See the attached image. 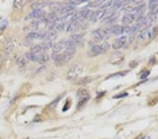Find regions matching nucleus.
Instances as JSON below:
<instances>
[{
    "mask_svg": "<svg viewBox=\"0 0 158 139\" xmlns=\"http://www.w3.org/2000/svg\"><path fill=\"white\" fill-rule=\"evenodd\" d=\"M61 97H62V96H59V97H58L57 98L55 99L54 101H52L50 104H49V106H48V109L50 110H53L54 108H55L56 107V106L58 105V102L60 101V98H61Z\"/></svg>",
    "mask_w": 158,
    "mask_h": 139,
    "instance_id": "c756f323",
    "label": "nucleus"
},
{
    "mask_svg": "<svg viewBox=\"0 0 158 139\" xmlns=\"http://www.w3.org/2000/svg\"><path fill=\"white\" fill-rule=\"evenodd\" d=\"M45 17V12L43 10H33L28 16L26 19H38Z\"/></svg>",
    "mask_w": 158,
    "mask_h": 139,
    "instance_id": "ddd939ff",
    "label": "nucleus"
},
{
    "mask_svg": "<svg viewBox=\"0 0 158 139\" xmlns=\"http://www.w3.org/2000/svg\"><path fill=\"white\" fill-rule=\"evenodd\" d=\"M92 80H93V78L92 77L86 76V77H82V78H80L79 80H77L76 82V84L80 85V86H84V85H86L88 83H90Z\"/></svg>",
    "mask_w": 158,
    "mask_h": 139,
    "instance_id": "4be33fe9",
    "label": "nucleus"
},
{
    "mask_svg": "<svg viewBox=\"0 0 158 139\" xmlns=\"http://www.w3.org/2000/svg\"><path fill=\"white\" fill-rule=\"evenodd\" d=\"M8 24V22L7 20H3L2 22H0V30H4L7 28Z\"/></svg>",
    "mask_w": 158,
    "mask_h": 139,
    "instance_id": "f704fd0d",
    "label": "nucleus"
},
{
    "mask_svg": "<svg viewBox=\"0 0 158 139\" xmlns=\"http://www.w3.org/2000/svg\"><path fill=\"white\" fill-rule=\"evenodd\" d=\"M70 40L72 41L74 44L76 45H82L83 44V37L82 34H72L70 39Z\"/></svg>",
    "mask_w": 158,
    "mask_h": 139,
    "instance_id": "dca6fc26",
    "label": "nucleus"
},
{
    "mask_svg": "<svg viewBox=\"0 0 158 139\" xmlns=\"http://www.w3.org/2000/svg\"><path fill=\"white\" fill-rule=\"evenodd\" d=\"M16 62L18 65V66L23 68L26 65V60L22 56H17L16 57Z\"/></svg>",
    "mask_w": 158,
    "mask_h": 139,
    "instance_id": "bb28decb",
    "label": "nucleus"
},
{
    "mask_svg": "<svg viewBox=\"0 0 158 139\" xmlns=\"http://www.w3.org/2000/svg\"><path fill=\"white\" fill-rule=\"evenodd\" d=\"M140 29V27L139 25H138L137 23H135L134 25H133L132 27H130V31H129V34H135L136 32H138L139 30Z\"/></svg>",
    "mask_w": 158,
    "mask_h": 139,
    "instance_id": "7c9ffc66",
    "label": "nucleus"
},
{
    "mask_svg": "<svg viewBox=\"0 0 158 139\" xmlns=\"http://www.w3.org/2000/svg\"><path fill=\"white\" fill-rule=\"evenodd\" d=\"M124 56L123 55V54L120 51H116L110 56V62L112 64H118V63H121L124 60Z\"/></svg>",
    "mask_w": 158,
    "mask_h": 139,
    "instance_id": "423d86ee",
    "label": "nucleus"
},
{
    "mask_svg": "<svg viewBox=\"0 0 158 139\" xmlns=\"http://www.w3.org/2000/svg\"><path fill=\"white\" fill-rule=\"evenodd\" d=\"M52 59L54 60L55 64L56 65V66H62V65H63V64H64L63 60H62V54L52 53Z\"/></svg>",
    "mask_w": 158,
    "mask_h": 139,
    "instance_id": "f3484780",
    "label": "nucleus"
},
{
    "mask_svg": "<svg viewBox=\"0 0 158 139\" xmlns=\"http://www.w3.org/2000/svg\"><path fill=\"white\" fill-rule=\"evenodd\" d=\"M107 32L109 34H113L114 35H121L122 34V26L118 25L110 26L106 30Z\"/></svg>",
    "mask_w": 158,
    "mask_h": 139,
    "instance_id": "4468645a",
    "label": "nucleus"
},
{
    "mask_svg": "<svg viewBox=\"0 0 158 139\" xmlns=\"http://www.w3.org/2000/svg\"><path fill=\"white\" fill-rule=\"evenodd\" d=\"M136 139H150V137L148 136H141V137H138Z\"/></svg>",
    "mask_w": 158,
    "mask_h": 139,
    "instance_id": "4c0bfd02",
    "label": "nucleus"
},
{
    "mask_svg": "<svg viewBox=\"0 0 158 139\" xmlns=\"http://www.w3.org/2000/svg\"><path fill=\"white\" fill-rule=\"evenodd\" d=\"M123 96H127V94H122V95H119V96H116V97L114 98H121V97H123Z\"/></svg>",
    "mask_w": 158,
    "mask_h": 139,
    "instance_id": "a19ab883",
    "label": "nucleus"
},
{
    "mask_svg": "<svg viewBox=\"0 0 158 139\" xmlns=\"http://www.w3.org/2000/svg\"><path fill=\"white\" fill-rule=\"evenodd\" d=\"M156 28H153L152 30H150L148 28H146L144 29L141 30L140 32L138 35V39L140 41H146L147 40L151 39L153 35H154V31Z\"/></svg>",
    "mask_w": 158,
    "mask_h": 139,
    "instance_id": "20e7f679",
    "label": "nucleus"
},
{
    "mask_svg": "<svg viewBox=\"0 0 158 139\" xmlns=\"http://www.w3.org/2000/svg\"><path fill=\"white\" fill-rule=\"evenodd\" d=\"M26 2H27L26 1H22V0L14 1V4H13V8H14L15 11H20L23 8L24 5L26 4Z\"/></svg>",
    "mask_w": 158,
    "mask_h": 139,
    "instance_id": "5701e85b",
    "label": "nucleus"
},
{
    "mask_svg": "<svg viewBox=\"0 0 158 139\" xmlns=\"http://www.w3.org/2000/svg\"><path fill=\"white\" fill-rule=\"evenodd\" d=\"M25 55H26V58L28 59V60H31V61L37 62V56H38L34 54L32 52H26Z\"/></svg>",
    "mask_w": 158,
    "mask_h": 139,
    "instance_id": "cd10ccee",
    "label": "nucleus"
},
{
    "mask_svg": "<svg viewBox=\"0 0 158 139\" xmlns=\"http://www.w3.org/2000/svg\"><path fill=\"white\" fill-rule=\"evenodd\" d=\"M129 31H130V27L128 26H122V34L121 35H125L129 34Z\"/></svg>",
    "mask_w": 158,
    "mask_h": 139,
    "instance_id": "72a5a7b5",
    "label": "nucleus"
},
{
    "mask_svg": "<svg viewBox=\"0 0 158 139\" xmlns=\"http://www.w3.org/2000/svg\"><path fill=\"white\" fill-rule=\"evenodd\" d=\"M40 45L41 46L44 48V50L45 51H46L48 49H50L52 47H53V43L51 41L44 40L42 43H41Z\"/></svg>",
    "mask_w": 158,
    "mask_h": 139,
    "instance_id": "a878e982",
    "label": "nucleus"
},
{
    "mask_svg": "<svg viewBox=\"0 0 158 139\" xmlns=\"http://www.w3.org/2000/svg\"><path fill=\"white\" fill-rule=\"evenodd\" d=\"M2 62H3V57H2V55L0 54V69H1V68H2Z\"/></svg>",
    "mask_w": 158,
    "mask_h": 139,
    "instance_id": "ea45409f",
    "label": "nucleus"
},
{
    "mask_svg": "<svg viewBox=\"0 0 158 139\" xmlns=\"http://www.w3.org/2000/svg\"><path fill=\"white\" fill-rule=\"evenodd\" d=\"M76 51L77 50H68L66 49L65 51L63 52V54H62V60L64 63L70 61L73 58L74 56L76 54Z\"/></svg>",
    "mask_w": 158,
    "mask_h": 139,
    "instance_id": "9d476101",
    "label": "nucleus"
},
{
    "mask_svg": "<svg viewBox=\"0 0 158 139\" xmlns=\"http://www.w3.org/2000/svg\"><path fill=\"white\" fill-rule=\"evenodd\" d=\"M49 55L47 54H43L42 55H39L37 56V62H38L40 64H45L48 62L49 60Z\"/></svg>",
    "mask_w": 158,
    "mask_h": 139,
    "instance_id": "393cba45",
    "label": "nucleus"
},
{
    "mask_svg": "<svg viewBox=\"0 0 158 139\" xmlns=\"http://www.w3.org/2000/svg\"><path fill=\"white\" fill-rule=\"evenodd\" d=\"M93 11L89 10L88 8H84L77 14V18L80 20H84V19H92Z\"/></svg>",
    "mask_w": 158,
    "mask_h": 139,
    "instance_id": "0eeeda50",
    "label": "nucleus"
},
{
    "mask_svg": "<svg viewBox=\"0 0 158 139\" xmlns=\"http://www.w3.org/2000/svg\"><path fill=\"white\" fill-rule=\"evenodd\" d=\"M48 3L47 2H35L31 5V7L33 10H42V8L45 7L46 5H48Z\"/></svg>",
    "mask_w": 158,
    "mask_h": 139,
    "instance_id": "6ab92c4d",
    "label": "nucleus"
},
{
    "mask_svg": "<svg viewBox=\"0 0 158 139\" xmlns=\"http://www.w3.org/2000/svg\"><path fill=\"white\" fill-rule=\"evenodd\" d=\"M77 96L78 98V102L77 106V108H80L84 104H86L90 99V95L88 94V92L84 88H80V90H78Z\"/></svg>",
    "mask_w": 158,
    "mask_h": 139,
    "instance_id": "f03ea898",
    "label": "nucleus"
},
{
    "mask_svg": "<svg viewBox=\"0 0 158 139\" xmlns=\"http://www.w3.org/2000/svg\"><path fill=\"white\" fill-rule=\"evenodd\" d=\"M129 2L128 1H115L112 4V10L116 12V11H120L124 9V8L129 4Z\"/></svg>",
    "mask_w": 158,
    "mask_h": 139,
    "instance_id": "f8f14e48",
    "label": "nucleus"
},
{
    "mask_svg": "<svg viewBox=\"0 0 158 139\" xmlns=\"http://www.w3.org/2000/svg\"><path fill=\"white\" fill-rule=\"evenodd\" d=\"M158 6V1H150L148 3V8L150 11H154Z\"/></svg>",
    "mask_w": 158,
    "mask_h": 139,
    "instance_id": "c85d7f7f",
    "label": "nucleus"
},
{
    "mask_svg": "<svg viewBox=\"0 0 158 139\" xmlns=\"http://www.w3.org/2000/svg\"><path fill=\"white\" fill-rule=\"evenodd\" d=\"M66 41L61 40L53 45L52 51L54 54H59L61 51L66 49Z\"/></svg>",
    "mask_w": 158,
    "mask_h": 139,
    "instance_id": "6e6552de",
    "label": "nucleus"
},
{
    "mask_svg": "<svg viewBox=\"0 0 158 139\" xmlns=\"http://www.w3.org/2000/svg\"><path fill=\"white\" fill-rule=\"evenodd\" d=\"M83 70V67L80 64H74L70 68L68 73L67 79L68 80H74L79 77Z\"/></svg>",
    "mask_w": 158,
    "mask_h": 139,
    "instance_id": "f257e3e1",
    "label": "nucleus"
},
{
    "mask_svg": "<svg viewBox=\"0 0 158 139\" xmlns=\"http://www.w3.org/2000/svg\"><path fill=\"white\" fill-rule=\"evenodd\" d=\"M32 40L29 39V38H28V37H26V39L24 40V41H23V44H24V45L26 46H30L32 44Z\"/></svg>",
    "mask_w": 158,
    "mask_h": 139,
    "instance_id": "e433bc0d",
    "label": "nucleus"
},
{
    "mask_svg": "<svg viewBox=\"0 0 158 139\" xmlns=\"http://www.w3.org/2000/svg\"><path fill=\"white\" fill-rule=\"evenodd\" d=\"M92 36L95 40H106L110 37V34L107 32L106 30L98 28L92 32Z\"/></svg>",
    "mask_w": 158,
    "mask_h": 139,
    "instance_id": "7ed1b4c3",
    "label": "nucleus"
},
{
    "mask_svg": "<svg viewBox=\"0 0 158 139\" xmlns=\"http://www.w3.org/2000/svg\"><path fill=\"white\" fill-rule=\"evenodd\" d=\"M100 46H101V48H102L103 54H104L110 49V44L108 42H103V44H100Z\"/></svg>",
    "mask_w": 158,
    "mask_h": 139,
    "instance_id": "473e14b6",
    "label": "nucleus"
},
{
    "mask_svg": "<svg viewBox=\"0 0 158 139\" xmlns=\"http://www.w3.org/2000/svg\"><path fill=\"white\" fill-rule=\"evenodd\" d=\"M57 37H58V34H57L56 32L53 31V30H49L48 32H46L45 40L53 42L54 40H55Z\"/></svg>",
    "mask_w": 158,
    "mask_h": 139,
    "instance_id": "b1692460",
    "label": "nucleus"
},
{
    "mask_svg": "<svg viewBox=\"0 0 158 139\" xmlns=\"http://www.w3.org/2000/svg\"><path fill=\"white\" fill-rule=\"evenodd\" d=\"M136 20V18L134 17V16L132 15L131 14H127L124 15L122 18V22L124 24L125 26L129 25L131 23L134 22V20Z\"/></svg>",
    "mask_w": 158,
    "mask_h": 139,
    "instance_id": "aec40b11",
    "label": "nucleus"
},
{
    "mask_svg": "<svg viewBox=\"0 0 158 139\" xmlns=\"http://www.w3.org/2000/svg\"><path fill=\"white\" fill-rule=\"evenodd\" d=\"M111 4H112V2L111 1H103V3L101 4V6H100V8L106 9V8L110 6Z\"/></svg>",
    "mask_w": 158,
    "mask_h": 139,
    "instance_id": "c9c22d12",
    "label": "nucleus"
},
{
    "mask_svg": "<svg viewBox=\"0 0 158 139\" xmlns=\"http://www.w3.org/2000/svg\"><path fill=\"white\" fill-rule=\"evenodd\" d=\"M106 9H103V8H98V10H96L95 12L93 13L92 17V21L94 22H96L98 20H101L103 18V16L106 13Z\"/></svg>",
    "mask_w": 158,
    "mask_h": 139,
    "instance_id": "1a4fd4ad",
    "label": "nucleus"
},
{
    "mask_svg": "<svg viewBox=\"0 0 158 139\" xmlns=\"http://www.w3.org/2000/svg\"><path fill=\"white\" fill-rule=\"evenodd\" d=\"M14 48V44L13 41L11 40V38H6L5 39L4 42V46H3V51L6 55H9L13 51Z\"/></svg>",
    "mask_w": 158,
    "mask_h": 139,
    "instance_id": "39448f33",
    "label": "nucleus"
},
{
    "mask_svg": "<svg viewBox=\"0 0 158 139\" xmlns=\"http://www.w3.org/2000/svg\"><path fill=\"white\" fill-rule=\"evenodd\" d=\"M90 53H91V55L92 56H98L103 54L100 45H97V44L92 46Z\"/></svg>",
    "mask_w": 158,
    "mask_h": 139,
    "instance_id": "a211bd4d",
    "label": "nucleus"
},
{
    "mask_svg": "<svg viewBox=\"0 0 158 139\" xmlns=\"http://www.w3.org/2000/svg\"><path fill=\"white\" fill-rule=\"evenodd\" d=\"M59 17L58 15L55 12H52L46 17V22L48 24H51V23H54V22L58 21Z\"/></svg>",
    "mask_w": 158,
    "mask_h": 139,
    "instance_id": "2eb2a0df",
    "label": "nucleus"
},
{
    "mask_svg": "<svg viewBox=\"0 0 158 139\" xmlns=\"http://www.w3.org/2000/svg\"><path fill=\"white\" fill-rule=\"evenodd\" d=\"M103 1H94L88 4V6L92 8H96L100 7L101 6V4L103 3Z\"/></svg>",
    "mask_w": 158,
    "mask_h": 139,
    "instance_id": "2f4dec72",
    "label": "nucleus"
},
{
    "mask_svg": "<svg viewBox=\"0 0 158 139\" xmlns=\"http://www.w3.org/2000/svg\"><path fill=\"white\" fill-rule=\"evenodd\" d=\"M126 37L125 36H123V37H120L118 39H116L113 42L112 46L114 50H118V49L123 47L126 44Z\"/></svg>",
    "mask_w": 158,
    "mask_h": 139,
    "instance_id": "9b49d317",
    "label": "nucleus"
},
{
    "mask_svg": "<svg viewBox=\"0 0 158 139\" xmlns=\"http://www.w3.org/2000/svg\"><path fill=\"white\" fill-rule=\"evenodd\" d=\"M149 73H150V72H149V71H147V72H146L144 73V75H142V76H141V79H145V78L147 77V76H148V74H149Z\"/></svg>",
    "mask_w": 158,
    "mask_h": 139,
    "instance_id": "58836bf2",
    "label": "nucleus"
},
{
    "mask_svg": "<svg viewBox=\"0 0 158 139\" xmlns=\"http://www.w3.org/2000/svg\"><path fill=\"white\" fill-rule=\"evenodd\" d=\"M31 52L37 56L42 55L43 54H45V51L44 50V48L41 46L40 44H37V45L33 46L31 48Z\"/></svg>",
    "mask_w": 158,
    "mask_h": 139,
    "instance_id": "412c9836",
    "label": "nucleus"
}]
</instances>
